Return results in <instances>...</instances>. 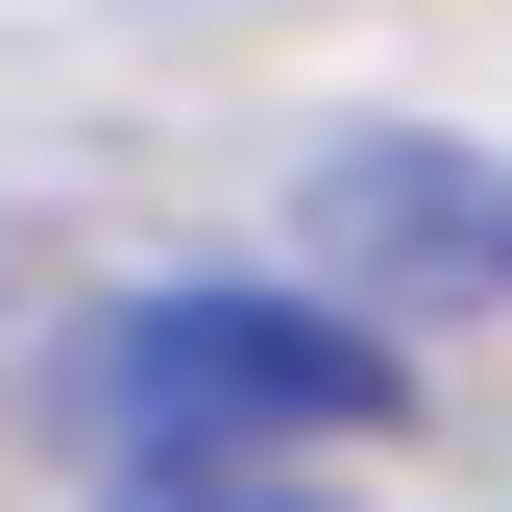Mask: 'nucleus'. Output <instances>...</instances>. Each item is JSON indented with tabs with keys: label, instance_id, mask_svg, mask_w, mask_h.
Listing matches in <instances>:
<instances>
[{
	"label": "nucleus",
	"instance_id": "nucleus-1",
	"mask_svg": "<svg viewBox=\"0 0 512 512\" xmlns=\"http://www.w3.org/2000/svg\"><path fill=\"white\" fill-rule=\"evenodd\" d=\"M74 415L98 464H317V439H391V342L342 293H122L74 342Z\"/></svg>",
	"mask_w": 512,
	"mask_h": 512
},
{
	"label": "nucleus",
	"instance_id": "nucleus-2",
	"mask_svg": "<svg viewBox=\"0 0 512 512\" xmlns=\"http://www.w3.org/2000/svg\"><path fill=\"white\" fill-rule=\"evenodd\" d=\"M317 244H342V269H512V171H464V147H342V171H317Z\"/></svg>",
	"mask_w": 512,
	"mask_h": 512
},
{
	"label": "nucleus",
	"instance_id": "nucleus-3",
	"mask_svg": "<svg viewBox=\"0 0 512 512\" xmlns=\"http://www.w3.org/2000/svg\"><path fill=\"white\" fill-rule=\"evenodd\" d=\"M98 512H317L293 464H147V488H98Z\"/></svg>",
	"mask_w": 512,
	"mask_h": 512
}]
</instances>
